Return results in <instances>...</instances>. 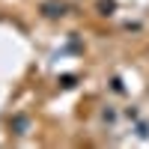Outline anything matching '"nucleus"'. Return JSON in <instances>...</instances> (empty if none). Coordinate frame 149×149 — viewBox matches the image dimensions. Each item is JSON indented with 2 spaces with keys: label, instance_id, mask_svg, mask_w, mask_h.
<instances>
[{
  "label": "nucleus",
  "instance_id": "nucleus-1",
  "mask_svg": "<svg viewBox=\"0 0 149 149\" xmlns=\"http://www.w3.org/2000/svg\"><path fill=\"white\" fill-rule=\"evenodd\" d=\"M42 12L48 18H57V15H66V6L57 3V0H48V3H42Z\"/></svg>",
  "mask_w": 149,
  "mask_h": 149
}]
</instances>
